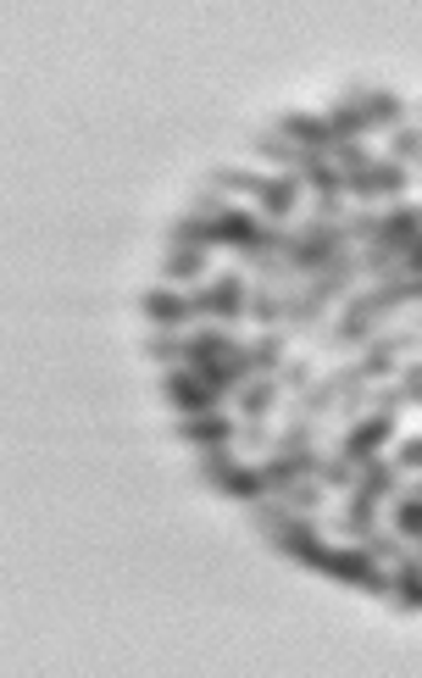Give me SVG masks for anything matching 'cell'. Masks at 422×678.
<instances>
[{"label":"cell","instance_id":"cell-4","mask_svg":"<svg viewBox=\"0 0 422 678\" xmlns=\"http://www.w3.org/2000/svg\"><path fill=\"white\" fill-rule=\"evenodd\" d=\"M167 401H173L184 418H200V412H212L223 396H217V390H212V384H206L195 368H167Z\"/></svg>","mask_w":422,"mask_h":678},{"label":"cell","instance_id":"cell-11","mask_svg":"<svg viewBox=\"0 0 422 678\" xmlns=\"http://www.w3.org/2000/svg\"><path fill=\"white\" fill-rule=\"evenodd\" d=\"M372 528H378V501H372L367 490H350V495H344V512H339V534L367 540Z\"/></svg>","mask_w":422,"mask_h":678},{"label":"cell","instance_id":"cell-16","mask_svg":"<svg viewBox=\"0 0 422 678\" xmlns=\"http://www.w3.org/2000/svg\"><path fill=\"white\" fill-rule=\"evenodd\" d=\"M394 606H405V612L422 606V562L416 556H400L394 562Z\"/></svg>","mask_w":422,"mask_h":678},{"label":"cell","instance_id":"cell-18","mask_svg":"<svg viewBox=\"0 0 422 678\" xmlns=\"http://www.w3.org/2000/svg\"><path fill=\"white\" fill-rule=\"evenodd\" d=\"M328 134H333V145H339V140H361V134H372V123H367L361 106H344V101H339V106L328 112Z\"/></svg>","mask_w":422,"mask_h":678},{"label":"cell","instance_id":"cell-17","mask_svg":"<svg viewBox=\"0 0 422 678\" xmlns=\"http://www.w3.org/2000/svg\"><path fill=\"white\" fill-rule=\"evenodd\" d=\"M200 273H206V250H200V245H173L167 278H173V284H200Z\"/></svg>","mask_w":422,"mask_h":678},{"label":"cell","instance_id":"cell-24","mask_svg":"<svg viewBox=\"0 0 422 678\" xmlns=\"http://www.w3.org/2000/svg\"><path fill=\"white\" fill-rule=\"evenodd\" d=\"M411 156H422V129H394V140H389V162H411Z\"/></svg>","mask_w":422,"mask_h":678},{"label":"cell","instance_id":"cell-1","mask_svg":"<svg viewBox=\"0 0 422 678\" xmlns=\"http://www.w3.org/2000/svg\"><path fill=\"white\" fill-rule=\"evenodd\" d=\"M245 300H250V284H245V273H223V278H212V284H195L189 289V306H195V317L200 322H239L245 317Z\"/></svg>","mask_w":422,"mask_h":678},{"label":"cell","instance_id":"cell-27","mask_svg":"<svg viewBox=\"0 0 422 678\" xmlns=\"http://www.w3.org/2000/svg\"><path fill=\"white\" fill-rule=\"evenodd\" d=\"M367 407H372V412H389V418H394V412L405 407V396H400V384H383V390L372 384V396H367Z\"/></svg>","mask_w":422,"mask_h":678},{"label":"cell","instance_id":"cell-14","mask_svg":"<svg viewBox=\"0 0 422 678\" xmlns=\"http://www.w3.org/2000/svg\"><path fill=\"white\" fill-rule=\"evenodd\" d=\"M389 523H394V534H400L405 545H422V495H416L411 484H400V495H394V512H389Z\"/></svg>","mask_w":422,"mask_h":678},{"label":"cell","instance_id":"cell-13","mask_svg":"<svg viewBox=\"0 0 422 678\" xmlns=\"http://www.w3.org/2000/svg\"><path fill=\"white\" fill-rule=\"evenodd\" d=\"M178 434H184L189 445H234L239 423H228V418H217V412H200V418H184Z\"/></svg>","mask_w":422,"mask_h":678},{"label":"cell","instance_id":"cell-29","mask_svg":"<svg viewBox=\"0 0 422 678\" xmlns=\"http://www.w3.org/2000/svg\"><path fill=\"white\" fill-rule=\"evenodd\" d=\"M411 556H416V562H422V545H416V551H411Z\"/></svg>","mask_w":422,"mask_h":678},{"label":"cell","instance_id":"cell-21","mask_svg":"<svg viewBox=\"0 0 422 678\" xmlns=\"http://www.w3.org/2000/svg\"><path fill=\"white\" fill-rule=\"evenodd\" d=\"M272 429H267V418H256V423H239V434H234V445L239 451H250V456H272Z\"/></svg>","mask_w":422,"mask_h":678},{"label":"cell","instance_id":"cell-6","mask_svg":"<svg viewBox=\"0 0 422 678\" xmlns=\"http://www.w3.org/2000/svg\"><path fill=\"white\" fill-rule=\"evenodd\" d=\"M344 106H361L372 129H405V106L389 95V90H367V84H350L344 90Z\"/></svg>","mask_w":422,"mask_h":678},{"label":"cell","instance_id":"cell-15","mask_svg":"<svg viewBox=\"0 0 422 678\" xmlns=\"http://www.w3.org/2000/svg\"><path fill=\"white\" fill-rule=\"evenodd\" d=\"M400 484H405V479H400V468H394V462H383V456H367V462H361V484H356V490H367L372 501L400 495Z\"/></svg>","mask_w":422,"mask_h":678},{"label":"cell","instance_id":"cell-8","mask_svg":"<svg viewBox=\"0 0 422 678\" xmlns=\"http://www.w3.org/2000/svg\"><path fill=\"white\" fill-rule=\"evenodd\" d=\"M278 396H284V384H278V373H250V379L239 384V412H245V423H256V418H267V412L278 407Z\"/></svg>","mask_w":422,"mask_h":678},{"label":"cell","instance_id":"cell-23","mask_svg":"<svg viewBox=\"0 0 422 678\" xmlns=\"http://www.w3.org/2000/svg\"><path fill=\"white\" fill-rule=\"evenodd\" d=\"M212 184L217 189H245V195H261L267 189V178L261 173H245V167H223V173H212Z\"/></svg>","mask_w":422,"mask_h":678},{"label":"cell","instance_id":"cell-26","mask_svg":"<svg viewBox=\"0 0 422 678\" xmlns=\"http://www.w3.org/2000/svg\"><path fill=\"white\" fill-rule=\"evenodd\" d=\"M378 223H383V212H350L344 217V234L350 239H378Z\"/></svg>","mask_w":422,"mask_h":678},{"label":"cell","instance_id":"cell-3","mask_svg":"<svg viewBox=\"0 0 422 678\" xmlns=\"http://www.w3.org/2000/svg\"><path fill=\"white\" fill-rule=\"evenodd\" d=\"M405 184H411V173L400 162H372V167H361V173L344 178V195H356L361 206H372L378 195H400Z\"/></svg>","mask_w":422,"mask_h":678},{"label":"cell","instance_id":"cell-30","mask_svg":"<svg viewBox=\"0 0 422 678\" xmlns=\"http://www.w3.org/2000/svg\"><path fill=\"white\" fill-rule=\"evenodd\" d=\"M416 112H422V106H416Z\"/></svg>","mask_w":422,"mask_h":678},{"label":"cell","instance_id":"cell-5","mask_svg":"<svg viewBox=\"0 0 422 678\" xmlns=\"http://www.w3.org/2000/svg\"><path fill=\"white\" fill-rule=\"evenodd\" d=\"M300 195H306V178L300 173H284V178H267V189L256 195V217L261 223H289V212L300 206Z\"/></svg>","mask_w":422,"mask_h":678},{"label":"cell","instance_id":"cell-25","mask_svg":"<svg viewBox=\"0 0 422 678\" xmlns=\"http://www.w3.org/2000/svg\"><path fill=\"white\" fill-rule=\"evenodd\" d=\"M394 384H400L405 407H422V362H405V368L394 373Z\"/></svg>","mask_w":422,"mask_h":678},{"label":"cell","instance_id":"cell-12","mask_svg":"<svg viewBox=\"0 0 422 678\" xmlns=\"http://www.w3.org/2000/svg\"><path fill=\"white\" fill-rule=\"evenodd\" d=\"M289 362V328H261L256 346H250V368L256 373H278Z\"/></svg>","mask_w":422,"mask_h":678},{"label":"cell","instance_id":"cell-19","mask_svg":"<svg viewBox=\"0 0 422 678\" xmlns=\"http://www.w3.org/2000/svg\"><path fill=\"white\" fill-rule=\"evenodd\" d=\"M300 178H306V184H311L317 195H344V173H339V167H333L328 156H311Z\"/></svg>","mask_w":422,"mask_h":678},{"label":"cell","instance_id":"cell-2","mask_svg":"<svg viewBox=\"0 0 422 678\" xmlns=\"http://www.w3.org/2000/svg\"><path fill=\"white\" fill-rule=\"evenodd\" d=\"M389 434H394V418H389V412H361V418L344 429V440H339V456H350V462H367V456H378V451L389 445Z\"/></svg>","mask_w":422,"mask_h":678},{"label":"cell","instance_id":"cell-28","mask_svg":"<svg viewBox=\"0 0 422 678\" xmlns=\"http://www.w3.org/2000/svg\"><path fill=\"white\" fill-rule=\"evenodd\" d=\"M394 468H400V473H416V468H422V440H411V445H400V456H394Z\"/></svg>","mask_w":422,"mask_h":678},{"label":"cell","instance_id":"cell-7","mask_svg":"<svg viewBox=\"0 0 422 678\" xmlns=\"http://www.w3.org/2000/svg\"><path fill=\"white\" fill-rule=\"evenodd\" d=\"M278 134L311 156H328L333 151V134H328V117H306V112H284L278 117Z\"/></svg>","mask_w":422,"mask_h":678},{"label":"cell","instance_id":"cell-9","mask_svg":"<svg viewBox=\"0 0 422 678\" xmlns=\"http://www.w3.org/2000/svg\"><path fill=\"white\" fill-rule=\"evenodd\" d=\"M145 317H151V322H162V328H184V322H195V306H189V295L151 289V295H145Z\"/></svg>","mask_w":422,"mask_h":678},{"label":"cell","instance_id":"cell-10","mask_svg":"<svg viewBox=\"0 0 422 678\" xmlns=\"http://www.w3.org/2000/svg\"><path fill=\"white\" fill-rule=\"evenodd\" d=\"M212 490H223V495H234V501H261V495H267L261 468H250V462H228V468L217 473V484H212Z\"/></svg>","mask_w":422,"mask_h":678},{"label":"cell","instance_id":"cell-22","mask_svg":"<svg viewBox=\"0 0 422 678\" xmlns=\"http://www.w3.org/2000/svg\"><path fill=\"white\" fill-rule=\"evenodd\" d=\"M151 357H156L162 368H189V346H184L178 333H156V339H151Z\"/></svg>","mask_w":422,"mask_h":678},{"label":"cell","instance_id":"cell-20","mask_svg":"<svg viewBox=\"0 0 422 678\" xmlns=\"http://www.w3.org/2000/svg\"><path fill=\"white\" fill-rule=\"evenodd\" d=\"M278 384H284V396H306V390L317 384V368H311V357H295V362H284V368H278Z\"/></svg>","mask_w":422,"mask_h":678}]
</instances>
